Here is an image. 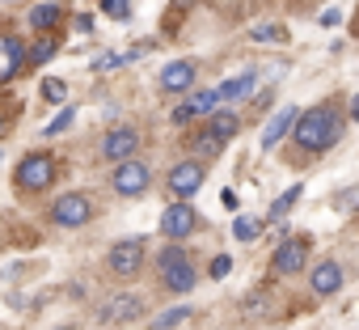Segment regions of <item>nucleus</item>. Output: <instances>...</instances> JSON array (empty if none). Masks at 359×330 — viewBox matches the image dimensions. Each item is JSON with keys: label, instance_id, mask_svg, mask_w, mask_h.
Segmentation results:
<instances>
[{"label": "nucleus", "instance_id": "31", "mask_svg": "<svg viewBox=\"0 0 359 330\" xmlns=\"http://www.w3.org/2000/svg\"><path fill=\"white\" fill-rule=\"evenodd\" d=\"M76 30H81V34H89V30H93V18H89V13H81V18H76Z\"/></svg>", "mask_w": 359, "mask_h": 330}, {"label": "nucleus", "instance_id": "33", "mask_svg": "<svg viewBox=\"0 0 359 330\" xmlns=\"http://www.w3.org/2000/svg\"><path fill=\"white\" fill-rule=\"evenodd\" d=\"M0 127H5V114H0Z\"/></svg>", "mask_w": 359, "mask_h": 330}, {"label": "nucleus", "instance_id": "21", "mask_svg": "<svg viewBox=\"0 0 359 330\" xmlns=\"http://www.w3.org/2000/svg\"><path fill=\"white\" fill-rule=\"evenodd\" d=\"M296 199H300V183H296L292 191H283V195H279V199L271 204V220H283V216H287V208H292Z\"/></svg>", "mask_w": 359, "mask_h": 330}, {"label": "nucleus", "instance_id": "17", "mask_svg": "<svg viewBox=\"0 0 359 330\" xmlns=\"http://www.w3.org/2000/svg\"><path fill=\"white\" fill-rule=\"evenodd\" d=\"M237 127H241V123H237V114H229V110L212 114V123H208V131H212V140H216L220 148H224V144H229V140L237 136Z\"/></svg>", "mask_w": 359, "mask_h": 330}, {"label": "nucleus", "instance_id": "12", "mask_svg": "<svg viewBox=\"0 0 359 330\" xmlns=\"http://www.w3.org/2000/svg\"><path fill=\"white\" fill-rule=\"evenodd\" d=\"M296 123H300V110L296 106H283V110H275V119L266 123V131H262V148L271 152V148H279V140L287 136V131H296Z\"/></svg>", "mask_w": 359, "mask_h": 330}, {"label": "nucleus", "instance_id": "14", "mask_svg": "<svg viewBox=\"0 0 359 330\" xmlns=\"http://www.w3.org/2000/svg\"><path fill=\"white\" fill-rule=\"evenodd\" d=\"M338 288H342V267H338L334 258L317 263V267H313V292H317V296H334Z\"/></svg>", "mask_w": 359, "mask_h": 330}, {"label": "nucleus", "instance_id": "3", "mask_svg": "<svg viewBox=\"0 0 359 330\" xmlns=\"http://www.w3.org/2000/svg\"><path fill=\"white\" fill-rule=\"evenodd\" d=\"M51 178H55L51 152H26V157H22V165H18V187H22V191H43Z\"/></svg>", "mask_w": 359, "mask_h": 330}, {"label": "nucleus", "instance_id": "4", "mask_svg": "<svg viewBox=\"0 0 359 330\" xmlns=\"http://www.w3.org/2000/svg\"><path fill=\"white\" fill-rule=\"evenodd\" d=\"M89 216H93L89 195H60V199L51 204V220H55L60 229H76V225H85Z\"/></svg>", "mask_w": 359, "mask_h": 330}, {"label": "nucleus", "instance_id": "26", "mask_svg": "<svg viewBox=\"0 0 359 330\" xmlns=\"http://www.w3.org/2000/svg\"><path fill=\"white\" fill-rule=\"evenodd\" d=\"M191 148H195V152H220V144L212 140V131H208V127H203L199 136H191Z\"/></svg>", "mask_w": 359, "mask_h": 330}, {"label": "nucleus", "instance_id": "19", "mask_svg": "<svg viewBox=\"0 0 359 330\" xmlns=\"http://www.w3.org/2000/svg\"><path fill=\"white\" fill-rule=\"evenodd\" d=\"M60 18H64L60 5H39V9L30 13V26H34V30H51V26H60Z\"/></svg>", "mask_w": 359, "mask_h": 330}, {"label": "nucleus", "instance_id": "16", "mask_svg": "<svg viewBox=\"0 0 359 330\" xmlns=\"http://www.w3.org/2000/svg\"><path fill=\"white\" fill-rule=\"evenodd\" d=\"M254 85H258V72H241V77H233L229 85H220L216 98H220V102H237V98H245Z\"/></svg>", "mask_w": 359, "mask_h": 330}, {"label": "nucleus", "instance_id": "29", "mask_svg": "<svg viewBox=\"0 0 359 330\" xmlns=\"http://www.w3.org/2000/svg\"><path fill=\"white\" fill-rule=\"evenodd\" d=\"M118 64H123V55H118V51H106L93 68H97V72H106V68H118Z\"/></svg>", "mask_w": 359, "mask_h": 330}, {"label": "nucleus", "instance_id": "28", "mask_svg": "<svg viewBox=\"0 0 359 330\" xmlns=\"http://www.w3.org/2000/svg\"><path fill=\"white\" fill-rule=\"evenodd\" d=\"M229 271H233V258H229V254H216V258H212V279H224Z\"/></svg>", "mask_w": 359, "mask_h": 330}, {"label": "nucleus", "instance_id": "30", "mask_svg": "<svg viewBox=\"0 0 359 330\" xmlns=\"http://www.w3.org/2000/svg\"><path fill=\"white\" fill-rule=\"evenodd\" d=\"M338 22H342V9H325L321 13V26H338Z\"/></svg>", "mask_w": 359, "mask_h": 330}, {"label": "nucleus", "instance_id": "13", "mask_svg": "<svg viewBox=\"0 0 359 330\" xmlns=\"http://www.w3.org/2000/svg\"><path fill=\"white\" fill-rule=\"evenodd\" d=\"M195 85V64L191 60H173L165 72H161V89L165 93H187Z\"/></svg>", "mask_w": 359, "mask_h": 330}, {"label": "nucleus", "instance_id": "2", "mask_svg": "<svg viewBox=\"0 0 359 330\" xmlns=\"http://www.w3.org/2000/svg\"><path fill=\"white\" fill-rule=\"evenodd\" d=\"M156 267H161V279L169 292H191L195 288V267L187 258V250H177V246H165L156 254Z\"/></svg>", "mask_w": 359, "mask_h": 330}, {"label": "nucleus", "instance_id": "25", "mask_svg": "<svg viewBox=\"0 0 359 330\" xmlns=\"http://www.w3.org/2000/svg\"><path fill=\"white\" fill-rule=\"evenodd\" d=\"M68 127H72V110H60V114L43 127V136H60V131H68Z\"/></svg>", "mask_w": 359, "mask_h": 330}, {"label": "nucleus", "instance_id": "24", "mask_svg": "<svg viewBox=\"0 0 359 330\" xmlns=\"http://www.w3.org/2000/svg\"><path fill=\"white\" fill-rule=\"evenodd\" d=\"M233 233H237V242H254V237L262 233V225H258V220H250V216H237Z\"/></svg>", "mask_w": 359, "mask_h": 330}, {"label": "nucleus", "instance_id": "5", "mask_svg": "<svg viewBox=\"0 0 359 330\" xmlns=\"http://www.w3.org/2000/svg\"><path fill=\"white\" fill-rule=\"evenodd\" d=\"M304 263H309L304 237H287V242H279V250L271 258V275H296V271H304Z\"/></svg>", "mask_w": 359, "mask_h": 330}, {"label": "nucleus", "instance_id": "20", "mask_svg": "<svg viewBox=\"0 0 359 330\" xmlns=\"http://www.w3.org/2000/svg\"><path fill=\"white\" fill-rule=\"evenodd\" d=\"M250 39H254V43H271V47H279V43H287V26H275V22H271V26H254Z\"/></svg>", "mask_w": 359, "mask_h": 330}, {"label": "nucleus", "instance_id": "32", "mask_svg": "<svg viewBox=\"0 0 359 330\" xmlns=\"http://www.w3.org/2000/svg\"><path fill=\"white\" fill-rule=\"evenodd\" d=\"M351 119H359V93H355V102H351Z\"/></svg>", "mask_w": 359, "mask_h": 330}, {"label": "nucleus", "instance_id": "11", "mask_svg": "<svg viewBox=\"0 0 359 330\" xmlns=\"http://www.w3.org/2000/svg\"><path fill=\"white\" fill-rule=\"evenodd\" d=\"M140 309H144V301H140V296H131V292L110 296V301L102 305V326H123V322H131Z\"/></svg>", "mask_w": 359, "mask_h": 330}, {"label": "nucleus", "instance_id": "18", "mask_svg": "<svg viewBox=\"0 0 359 330\" xmlns=\"http://www.w3.org/2000/svg\"><path fill=\"white\" fill-rule=\"evenodd\" d=\"M191 313H195L191 305H173V309H165L161 317H152V330H173V326H182Z\"/></svg>", "mask_w": 359, "mask_h": 330}, {"label": "nucleus", "instance_id": "34", "mask_svg": "<svg viewBox=\"0 0 359 330\" xmlns=\"http://www.w3.org/2000/svg\"><path fill=\"white\" fill-rule=\"evenodd\" d=\"M60 330H72V326H60Z\"/></svg>", "mask_w": 359, "mask_h": 330}, {"label": "nucleus", "instance_id": "23", "mask_svg": "<svg viewBox=\"0 0 359 330\" xmlns=\"http://www.w3.org/2000/svg\"><path fill=\"white\" fill-rule=\"evenodd\" d=\"M102 9L114 22H131V0H102Z\"/></svg>", "mask_w": 359, "mask_h": 330}, {"label": "nucleus", "instance_id": "7", "mask_svg": "<svg viewBox=\"0 0 359 330\" xmlns=\"http://www.w3.org/2000/svg\"><path fill=\"white\" fill-rule=\"evenodd\" d=\"M199 187H203V165H199V161H182V165H173V170H169V191L182 199V204H187Z\"/></svg>", "mask_w": 359, "mask_h": 330}, {"label": "nucleus", "instance_id": "8", "mask_svg": "<svg viewBox=\"0 0 359 330\" xmlns=\"http://www.w3.org/2000/svg\"><path fill=\"white\" fill-rule=\"evenodd\" d=\"M195 225H199V216H195V208L191 204H169L165 208V216H161V233L165 237H191L195 233Z\"/></svg>", "mask_w": 359, "mask_h": 330}, {"label": "nucleus", "instance_id": "27", "mask_svg": "<svg viewBox=\"0 0 359 330\" xmlns=\"http://www.w3.org/2000/svg\"><path fill=\"white\" fill-rule=\"evenodd\" d=\"M64 93H68L64 81H51V77L43 81V98H47V102H64Z\"/></svg>", "mask_w": 359, "mask_h": 330}, {"label": "nucleus", "instance_id": "22", "mask_svg": "<svg viewBox=\"0 0 359 330\" xmlns=\"http://www.w3.org/2000/svg\"><path fill=\"white\" fill-rule=\"evenodd\" d=\"M55 51H60V43H55V39H39V43L30 47V64H47Z\"/></svg>", "mask_w": 359, "mask_h": 330}, {"label": "nucleus", "instance_id": "10", "mask_svg": "<svg viewBox=\"0 0 359 330\" xmlns=\"http://www.w3.org/2000/svg\"><path fill=\"white\" fill-rule=\"evenodd\" d=\"M140 263H144V237L114 242V250H110V271H114V275H135Z\"/></svg>", "mask_w": 359, "mask_h": 330}, {"label": "nucleus", "instance_id": "9", "mask_svg": "<svg viewBox=\"0 0 359 330\" xmlns=\"http://www.w3.org/2000/svg\"><path fill=\"white\" fill-rule=\"evenodd\" d=\"M148 178H152V170L144 161H123V165H114V191L118 195H140L144 187H148Z\"/></svg>", "mask_w": 359, "mask_h": 330}, {"label": "nucleus", "instance_id": "15", "mask_svg": "<svg viewBox=\"0 0 359 330\" xmlns=\"http://www.w3.org/2000/svg\"><path fill=\"white\" fill-rule=\"evenodd\" d=\"M220 98H216V89H203V93H195V98H187L182 106L173 110V123H191V119H199V114H208L212 106H216Z\"/></svg>", "mask_w": 359, "mask_h": 330}, {"label": "nucleus", "instance_id": "1", "mask_svg": "<svg viewBox=\"0 0 359 330\" xmlns=\"http://www.w3.org/2000/svg\"><path fill=\"white\" fill-rule=\"evenodd\" d=\"M292 136H296L300 148H309V152H325V148H334V144L342 140V119H338L334 106H313V110L300 114V123H296Z\"/></svg>", "mask_w": 359, "mask_h": 330}, {"label": "nucleus", "instance_id": "6", "mask_svg": "<svg viewBox=\"0 0 359 330\" xmlns=\"http://www.w3.org/2000/svg\"><path fill=\"white\" fill-rule=\"evenodd\" d=\"M140 148V136L131 131V127H110L106 136H102V157L106 161H114V165H123V161H131V152Z\"/></svg>", "mask_w": 359, "mask_h": 330}]
</instances>
